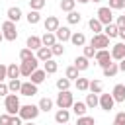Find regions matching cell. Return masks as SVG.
Masks as SVG:
<instances>
[{"mask_svg":"<svg viewBox=\"0 0 125 125\" xmlns=\"http://www.w3.org/2000/svg\"><path fill=\"white\" fill-rule=\"evenodd\" d=\"M23 125H35V123H31V121H27V123H23Z\"/></svg>","mask_w":125,"mask_h":125,"instance_id":"obj_54","label":"cell"},{"mask_svg":"<svg viewBox=\"0 0 125 125\" xmlns=\"http://www.w3.org/2000/svg\"><path fill=\"white\" fill-rule=\"evenodd\" d=\"M20 59H21V62H23V61H31V59H35V55H33V51H31V49H27V47H25V49H21V51H20Z\"/></svg>","mask_w":125,"mask_h":125,"instance_id":"obj_34","label":"cell"},{"mask_svg":"<svg viewBox=\"0 0 125 125\" xmlns=\"http://www.w3.org/2000/svg\"><path fill=\"white\" fill-rule=\"evenodd\" d=\"M37 107H39V111H49V109L53 107V100H49V98H41L39 104H37Z\"/></svg>","mask_w":125,"mask_h":125,"instance_id":"obj_30","label":"cell"},{"mask_svg":"<svg viewBox=\"0 0 125 125\" xmlns=\"http://www.w3.org/2000/svg\"><path fill=\"white\" fill-rule=\"evenodd\" d=\"M64 125H66V123H64Z\"/></svg>","mask_w":125,"mask_h":125,"instance_id":"obj_57","label":"cell"},{"mask_svg":"<svg viewBox=\"0 0 125 125\" xmlns=\"http://www.w3.org/2000/svg\"><path fill=\"white\" fill-rule=\"evenodd\" d=\"M37 64H39V61L37 59H31V61H23L21 64H20V76H31V72H35L37 70Z\"/></svg>","mask_w":125,"mask_h":125,"instance_id":"obj_4","label":"cell"},{"mask_svg":"<svg viewBox=\"0 0 125 125\" xmlns=\"http://www.w3.org/2000/svg\"><path fill=\"white\" fill-rule=\"evenodd\" d=\"M88 86H90V80H88V78H80V76L76 78V88H78V90L86 92V90H88Z\"/></svg>","mask_w":125,"mask_h":125,"instance_id":"obj_36","label":"cell"},{"mask_svg":"<svg viewBox=\"0 0 125 125\" xmlns=\"http://www.w3.org/2000/svg\"><path fill=\"white\" fill-rule=\"evenodd\" d=\"M111 59L113 61H123L125 59V43H115L111 47Z\"/></svg>","mask_w":125,"mask_h":125,"instance_id":"obj_10","label":"cell"},{"mask_svg":"<svg viewBox=\"0 0 125 125\" xmlns=\"http://www.w3.org/2000/svg\"><path fill=\"white\" fill-rule=\"evenodd\" d=\"M10 117H12V115H8V113L0 115V125H10Z\"/></svg>","mask_w":125,"mask_h":125,"instance_id":"obj_48","label":"cell"},{"mask_svg":"<svg viewBox=\"0 0 125 125\" xmlns=\"http://www.w3.org/2000/svg\"><path fill=\"white\" fill-rule=\"evenodd\" d=\"M90 45L96 49V51H102V49H105V47H109V37H105L104 33H96L94 37H92V41H90Z\"/></svg>","mask_w":125,"mask_h":125,"instance_id":"obj_6","label":"cell"},{"mask_svg":"<svg viewBox=\"0 0 125 125\" xmlns=\"http://www.w3.org/2000/svg\"><path fill=\"white\" fill-rule=\"evenodd\" d=\"M57 68H59V64H57L53 59L43 62V70H45V74H55V72H57Z\"/></svg>","mask_w":125,"mask_h":125,"instance_id":"obj_25","label":"cell"},{"mask_svg":"<svg viewBox=\"0 0 125 125\" xmlns=\"http://www.w3.org/2000/svg\"><path fill=\"white\" fill-rule=\"evenodd\" d=\"M88 25H90V29L94 31V35H96V33H102V31H104V25L100 23V20H98V18H92V20L88 21Z\"/></svg>","mask_w":125,"mask_h":125,"instance_id":"obj_27","label":"cell"},{"mask_svg":"<svg viewBox=\"0 0 125 125\" xmlns=\"http://www.w3.org/2000/svg\"><path fill=\"white\" fill-rule=\"evenodd\" d=\"M88 90H90L92 94H102V90H104V84H102V80H90V86H88Z\"/></svg>","mask_w":125,"mask_h":125,"instance_id":"obj_28","label":"cell"},{"mask_svg":"<svg viewBox=\"0 0 125 125\" xmlns=\"http://www.w3.org/2000/svg\"><path fill=\"white\" fill-rule=\"evenodd\" d=\"M8 92H10V90H8V84H2V82H0V96H4V98H6V96H8Z\"/></svg>","mask_w":125,"mask_h":125,"instance_id":"obj_49","label":"cell"},{"mask_svg":"<svg viewBox=\"0 0 125 125\" xmlns=\"http://www.w3.org/2000/svg\"><path fill=\"white\" fill-rule=\"evenodd\" d=\"M4 107H6V113L8 115H18L21 104H20V98L16 94H8L6 100H4Z\"/></svg>","mask_w":125,"mask_h":125,"instance_id":"obj_1","label":"cell"},{"mask_svg":"<svg viewBox=\"0 0 125 125\" xmlns=\"http://www.w3.org/2000/svg\"><path fill=\"white\" fill-rule=\"evenodd\" d=\"M94 55H96V49H94L92 45H88V47H84V57H86V59H92Z\"/></svg>","mask_w":125,"mask_h":125,"instance_id":"obj_45","label":"cell"},{"mask_svg":"<svg viewBox=\"0 0 125 125\" xmlns=\"http://www.w3.org/2000/svg\"><path fill=\"white\" fill-rule=\"evenodd\" d=\"M18 20H21V10L18 8V6H12V8H8V21H18Z\"/></svg>","mask_w":125,"mask_h":125,"instance_id":"obj_18","label":"cell"},{"mask_svg":"<svg viewBox=\"0 0 125 125\" xmlns=\"http://www.w3.org/2000/svg\"><path fill=\"white\" fill-rule=\"evenodd\" d=\"M86 109H88V107H86V104H84V102H74V104H72V111L76 113V117L86 115Z\"/></svg>","mask_w":125,"mask_h":125,"instance_id":"obj_24","label":"cell"},{"mask_svg":"<svg viewBox=\"0 0 125 125\" xmlns=\"http://www.w3.org/2000/svg\"><path fill=\"white\" fill-rule=\"evenodd\" d=\"M18 115L21 117V121H33L37 115H39V107L33 105V104H27V105H21Z\"/></svg>","mask_w":125,"mask_h":125,"instance_id":"obj_2","label":"cell"},{"mask_svg":"<svg viewBox=\"0 0 125 125\" xmlns=\"http://www.w3.org/2000/svg\"><path fill=\"white\" fill-rule=\"evenodd\" d=\"M2 35L6 41H16L18 39V31H16V25L12 21H4L2 23Z\"/></svg>","mask_w":125,"mask_h":125,"instance_id":"obj_5","label":"cell"},{"mask_svg":"<svg viewBox=\"0 0 125 125\" xmlns=\"http://www.w3.org/2000/svg\"><path fill=\"white\" fill-rule=\"evenodd\" d=\"M72 66L78 68V72H80V70H86V68L90 66V62H88V59L82 55V57H76V59H74V64H72Z\"/></svg>","mask_w":125,"mask_h":125,"instance_id":"obj_22","label":"cell"},{"mask_svg":"<svg viewBox=\"0 0 125 125\" xmlns=\"http://www.w3.org/2000/svg\"><path fill=\"white\" fill-rule=\"evenodd\" d=\"M72 104H74V98H72V94L68 90L57 94V105H59V109H68V107H72Z\"/></svg>","mask_w":125,"mask_h":125,"instance_id":"obj_3","label":"cell"},{"mask_svg":"<svg viewBox=\"0 0 125 125\" xmlns=\"http://www.w3.org/2000/svg\"><path fill=\"white\" fill-rule=\"evenodd\" d=\"M10 125H23V123H21V117H20V115H12V117H10Z\"/></svg>","mask_w":125,"mask_h":125,"instance_id":"obj_46","label":"cell"},{"mask_svg":"<svg viewBox=\"0 0 125 125\" xmlns=\"http://www.w3.org/2000/svg\"><path fill=\"white\" fill-rule=\"evenodd\" d=\"M2 39H4V35H2V31H0V41H2Z\"/></svg>","mask_w":125,"mask_h":125,"instance_id":"obj_55","label":"cell"},{"mask_svg":"<svg viewBox=\"0 0 125 125\" xmlns=\"http://www.w3.org/2000/svg\"><path fill=\"white\" fill-rule=\"evenodd\" d=\"M109 10H121L125 8V0H109Z\"/></svg>","mask_w":125,"mask_h":125,"instance_id":"obj_40","label":"cell"},{"mask_svg":"<svg viewBox=\"0 0 125 125\" xmlns=\"http://www.w3.org/2000/svg\"><path fill=\"white\" fill-rule=\"evenodd\" d=\"M90 2H102V0H90Z\"/></svg>","mask_w":125,"mask_h":125,"instance_id":"obj_56","label":"cell"},{"mask_svg":"<svg viewBox=\"0 0 125 125\" xmlns=\"http://www.w3.org/2000/svg\"><path fill=\"white\" fill-rule=\"evenodd\" d=\"M68 119H70V111H68V109H59V111L55 113V121H57L59 125L68 123Z\"/></svg>","mask_w":125,"mask_h":125,"instance_id":"obj_16","label":"cell"},{"mask_svg":"<svg viewBox=\"0 0 125 125\" xmlns=\"http://www.w3.org/2000/svg\"><path fill=\"white\" fill-rule=\"evenodd\" d=\"M84 104H86V107H96V105L100 104V96H98V94H88Z\"/></svg>","mask_w":125,"mask_h":125,"instance_id":"obj_29","label":"cell"},{"mask_svg":"<svg viewBox=\"0 0 125 125\" xmlns=\"http://www.w3.org/2000/svg\"><path fill=\"white\" fill-rule=\"evenodd\" d=\"M117 35H119V37L125 41V27H119V33H117Z\"/></svg>","mask_w":125,"mask_h":125,"instance_id":"obj_51","label":"cell"},{"mask_svg":"<svg viewBox=\"0 0 125 125\" xmlns=\"http://www.w3.org/2000/svg\"><path fill=\"white\" fill-rule=\"evenodd\" d=\"M45 78H47V74H45V70H39V68H37L35 72H31V76H29V82L37 86V84H41V82H43Z\"/></svg>","mask_w":125,"mask_h":125,"instance_id":"obj_17","label":"cell"},{"mask_svg":"<svg viewBox=\"0 0 125 125\" xmlns=\"http://www.w3.org/2000/svg\"><path fill=\"white\" fill-rule=\"evenodd\" d=\"M74 2H80V4H86V2H90V0H74Z\"/></svg>","mask_w":125,"mask_h":125,"instance_id":"obj_53","label":"cell"},{"mask_svg":"<svg viewBox=\"0 0 125 125\" xmlns=\"http://www.w3.org/2000/svg\"><path fill=\"white\" fill-rule=\"evenodd\" d=\"M119 70H121V72H125V59H123V61H119Z\"/></svg>","mask_w":125,"mask_h":125,"instance_id":"obj_52","label":"cell"},{"mask_svg":"<svg viewBox=\"0 0 125 125\" xmlns=\"http://www.w3.org/2000/svg\"><path fill=\"white\" fill-rule=\"evenodd\" d=\"M113 104H115V100L111 98V94H100V107L104 109V111H109V109H113Z\"/></svg>","mask_w":125,"mask_h":125,"instance_id":"obj_9","label":"cell"},{"mask_svg":"<svg viewBox=\"0 0 125 125\" xmlns=\"http://www.w3.org/2000/svg\"><path fill=\"white\" fill-rule=\"evenodd\" d=\"M80 20H82V16H80L78 12H74V10L68 12V16H66V21L72 23V25H74V23H80Z\"/></svg>","mask_w":125,"mask_h":125,"instance_id":"obj_33","label":"cell"},{"mask_svg":"<svg viewBox=\"0 0 125 125\" xmlns=\"http://www.w3.org/2000/svg\"><path fill=\"white\" fill-rule=\"evenodd\" d=\"M6 74H8V78H10V80L18 78V76H20V66H18L16 62H14V64H10V66H8V70H6Z\"/></svg>","mask_w":125,"mask_h":125,"instance_id":"obj_32","label":"cell"},{"mask_svg":"<svg viewBox=\"0 0 125 125\" xmlns=\"http://www.w3.org/2000/svg\"><path fill=\"white\" fill-rule=\"evenodd\" d=\"M6 70H8V66H4V64L0 62V82H4V78H8V74H6Z\"/></svg>","mask_w":125,"mask_h":125,"instance_id":"obj_47","label":"cell"},{"mask_svg":"<svg viewBox=\"0 0 125 125\" xmlns=\"http://www.w3.org/2000/svg\"><path fill=\"white\" fill-rule=\"evenodd\" d=\"M39 47H43V45H41V37H37V35H29V37H27V49L37 51Z\"/></svg>","mask_w":125,"mask_h":125,"instance_id":"obj_21","label":"cell"},{"mask_svg":"<svg viewBox=\"0 0 125 125\" xmlns=\"http://www.w3.org/2000/svg\"><path fill=\"white\" fill-rule=\"evenodd\" d=\"M25 18H27V21H29L31 25H35V23H39V21H41V14H39V12H35V10H29V14H27Z\"/></svg>","mask_w":125,"mask_h":125,"instance_id":"obj_31","label":"cell"},{"mask_svg":"<svg viewBox=\"0 0 125 125\" xmlns=\"http://www.w3.org/2000/svg\"><path fill=\"white\" fill-rule=\"evenodd\" d=\"M98 20H100V23H102V25H109V23H113V21H111V20H113L111 10H109L107 6L100 8V10H98Z\"/></svg>","mask_w":125,"mask_h":125,"instance_id":"obj_8","label":"cell"},{"mask_svg":"<svg viewBox=\"0 0 125 125\" xmlns=\"http://www.w3.org/2000/svg\"><path fill=\"white\" fill-rule=\"evenodd\" d=\"M20 88H21V82H20L18 78H14V80H10V82H8V90H10L12 94L20 92Z\"/></svg>","mask_w":125,"mask_h":125,"instance_id":"obj_37","label":"cell"},{"mask_svg":"<svg viewBox=\"0 0 125 125\" xmlns=\"http://www.w3.org/2000/svg\"><path fill=\"white\" fill-rule=\"evenodd\" d=\"M51 53H53V55H57V57H59V55H62V53H64L62 43H55V45L51 47Z\"/></svg>","mask_w":125,"mask_h":125,"instance_id":"obj_43","label":"cell"},{"mask_svg":"<svg viewBox=\"0 0 125 125\" xmlns=\"http://www.w3.org/2000/svg\"><path fill=\"white\" fill-rule=\"evenodd\" d=\"M68 86H70V80H68V78H59V80H57V88H59L61 92L68 90Z\"/></svg>","mask_w":125,"mask_h":125,"instance_id":"obj_39","label":"cell"},{"mask_svg":"<svg viewBox=\"0 0 125 125\" xmlns=\"http://www.w3.org/2000/svg\"><path fill=\"white\" fill-rule=\"evenodd\" d=\"M74 6H76L74 0H61V10H62V12H72Z\"/></svg>","mask_w":125,"mask_h":125,"instance_id":"obj_35","label":"cell"},{"mask_svg":"<svg viewBox=\"0 0 125 125\" xmlns=\"http://www.w3.org/2000/svg\"><path fill=\"white\" fill-rule=\"evenodd\" d=\"M76 125H96V121H94V117H90V115H82V117H78Z\"/></svg>","mask_w":125,"mask_h":125,"instance_id":"obj_38","label":"cell"},{"mask_svg":"<svg viewBox=\"0 0 125 125\" xmlns=\"http://www.w3.org/2000/svg\"><path fill=\"white\" fill-rule=\"evenodd\" d=\"M117 27H125V16H119L117 18V23H115Z\"/></svg>","mask_w":125,"mask_h":125,"instance_id":"obj_50","label":"cell"},{"mask_svg":"<svg viewBox=\"0 0 125 125\" xmlns=\"http://www.w3.org/2000/svg\"><path fill=\"white\" fill-rule=\"evenodd\" d=\"M70 35H72V33H70L68 27H61V25H59V29L55 31V37H57L59 41H62V43H64V41H70Z\"/></svg>","mask_w":125,"mask_h":125,"instance_id":"obj_15","label":"cell"},{"mask_svg":"<svg viewBox=\"0 0 125 125\" xmlns=\"http://www.w3.org/2000/svg\"><path fill=\"white\" fill-rule=\"evenodd\" d=\"M70 41H72V45L82 47V45H86V35H84V33H80V31H76V33H72V35H70Z\"/></svg>","mask_w":125,"mask_h":125,"instance_id":"obj_20","label":"cell"},{"mask_svg":"<svg viewBox=\"0 0 125 125\" xmlns=\"http://www.w3.org/2000/svg\"><path fill=\"white\" fill-rule=\"evenodd\" d=\"M94 59H96V62L102 66V68H105V66H109L111 64V53L107 51V49H102V51H96V55H94Z\"/></svg>","mask_w":125,"mask_h":125,"instance_id":"obj_7","label":"cell"},{"mask_svg":"<svg viewBox=\"0 0 125 125\" xmlns=\"http://www.w3.org/2000/svg\"><path fill=\"white\" fill-rule=\"evenodd\" d=\"M43 6H45V0H29V8L35 12H39Z\"/></svg>","mask_w":125,"mask_h":125,"instance_id":"obj_42","label":"cell"},{"mask_svg":"<svg viewBox=\"0 0 125 125\" xmlns=\"http://www.w3.org/2000/svg\"><path fill=\"white\" fill-rule=\"evenodd\" d=\"M111 98L115 100V102H125V84H115L113 86V90H111Z\"/></svg>","mask_w":125,"mask_h":125,"instance_id":"obj_11","label":"cell"},{"mask_svg":"<svg viewBox=\"0 0 125 125\" xmlns=\"http://www.w3.org/2000/svg\"><path fill=\"white\" fill-rule=\"evenodd\" d=\"M59 18L57 16H49L47 20H45V31H49V33H55L57 29H59Z\"/></svg>","mask_w":125,"mask_h":125,"instance_id":"obj_12","label":"cell"},{"mask_svg":"<svg viewBox=\"0 0 125 125\" xmlns=\"http://www.w3.org/2000/svg\"><path fill=\"white\" fill-rule=\"evenodd\" d=\"M102 33H104L105 37H109V39H111V37H117L119 27H117L115 23H109V25H105V27H104V31H102Z\"/></svg>","mask_w":125,"mask_h":125,"instance_id":"obj_23","label":"cell"},{"mask_svg":"<svg viewBox=\"0 0 125 125\" xmlns=\"http://www.w3.org/2000/svg\"><path fill=\"white\" fill-rule=\"evenodd\" d=\"M57 43V37H55V33H49V31H45V35L41 37V45L43 47H53Z\"/></svg>","mask_w":125,"mask_h":125,"instance_id":"obj_19","label":"cell"},{"mask_svg":"<svg viewBox=\"0 0 125 125\" xmlns=\"http://www.w3.org/2000/svg\"><path fill=\"white\" fill-rule=\"evenodd\" d=\"M64 78H68V80H76V78H78V68L68 66V68H66V76H64Z\"/></svg>","mask_w":125,"mask_h":125,"instance_id":"obj_41","label":"cell"},{"mask_svg":"<svg viewBox=\"0 0 125 125\" xmlns=\"http://www.w3.org/2000/svg\"><path fill=\"white\" fill-rule=\"evenodd\" d=\"M117 72H119V64H117V62H111L109 66L104 68V76H105V78H111V76H115Z\"/></svg>","mask_w":125,"mask_h":125,"instance_id":"obj_26","label":"cell"},{"mask_svg":"<svg viewBox=\"0 0 125 125\" xmlns=\"http://www.w3.org/2000/svg\"><path fill=\"white\" fill-rule=\"evenodd\" d=\"M51 57H53L51 47H39V49H37V55H35V59H37V61L45 62V61H51Z\"/></svg>","mask_w":125,"mask_h":125,"instance_id":"obj_13","label":"cell"},{"mask_svg":"<svg viewBox=\"0 0 125 125\" xmlns=\"http://www.w3.org/2000/svg\"><path fill=\"white\" fill-rule=\"evenodd\" d=\"M20 94H21V96H35V94H37V86L31 84V82H21Z\"/></svg>","mask_w":125,"mask_h":125,"instance_id":"obj_14","label":"cell"},{"mask_svg":"<svg viewBox=\"0 0 125 125\" xmlns=\"http://www.w3.org/2000/svg\"><path fill=\"white\" fill-rule=\"evenodd\" d=\"M113 125H125V111H119L113 119Z\"/></svg>","mask_w":125,"mask_h":125,"instance_id":"obj_44","label":"cell"}]
</instances>
